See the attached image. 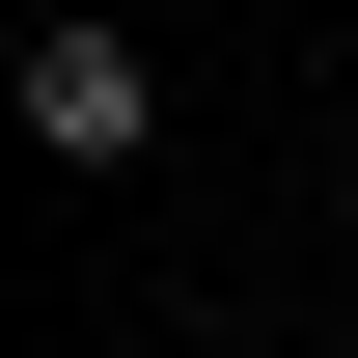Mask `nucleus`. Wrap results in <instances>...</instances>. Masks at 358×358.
Here are the masks:
<instances>
[{
	"mask_svg": "<svg viewBox=\"0 0 358 358\" xmlns=\"http://www.w3.org/2000/svg\"><path fill=\"white\" fill-rule=\"evenodd\" d=\"M0 110H28V166H138V138H166V55H138V28H83V0H55V28L0 55Z\"/></svg>",
	"mask_w": 358,
	"mask_h": 358,
	"instance_id": "1",
	"label": "nucleus"
}]
</instances>
